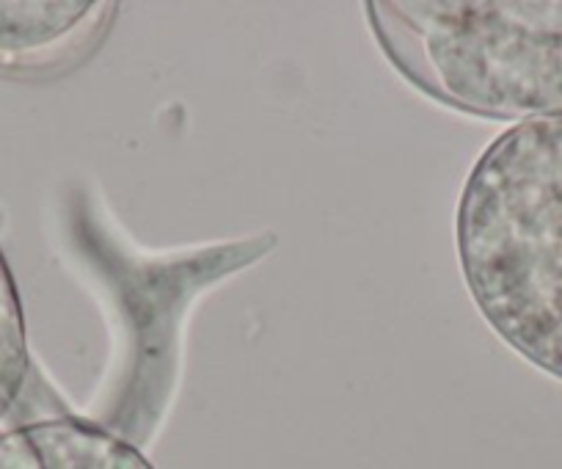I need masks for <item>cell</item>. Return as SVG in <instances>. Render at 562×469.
I'll return each mask as SVG.
<instances>
[{"label": "cell", "mask_w": 562, "mask_h": 469, "mask_svg": "<svg viewBox=\"0 0 562 469\" xmlns=\"http://www.w3.org/2000/svg\"><path fill=\"white\" fill-rule=\"evenodd\" d=\"M467 288L516 354L562 379V113L502 133L458 204Z\"/></svg>", "instance_id": "cell-1"}, {"label": "cell", "mask_w": 562, "mask_h": 469, "mask_svg": "<svg viewBox=\"0 0 562 469\" xmlns=\"http://www.w3.org/2000/svg\"><path fill=\"white\" fill-rule=\"evenodd\" d=\"M367 20L403 78L485 120L562 113V0H372Z\"/></svg>", "instance_id": "cell-2"}, {"label": "cell", "mask_w": 562, "mask_h": 469, "mask_svg": "<svg viewBox=\"0 0 562 469\" xmlns=\"http://www.w3.org/2000/svg\"><path fill=\"white\" fill-rule=\"evenodd\" d=\"M29 373V345H25L23 312L12 273L0 257V417L12 409Z\"/></svg>", "instance_id": "cell-6"}, {"label": "cell", "mask_w": 562, "mask_h": 469, "mask_svg": "<svg viewBox=\"0 0 562 469\" xmlns=\"http://www.w3.org/2000/svg\"><path fill=\"white\" fill-rule=\"evenodd\" d=\"M116 9L108 0L0 3V72L53 75L78 67L105 40Z\"/></svg>", "instance_id": "cell-4"}, {"label": "cell", "mask_w": 562, "mask_h": 469, "mask_svg": "<svg viewBox=\"0 0 562 469\" xmlns=\"http://www.w3.org/2000/svg\"><path fill=\"white\" fill-rule=\"evenodd\" d=\"M94 266L119 295V321L124 326V339L119 345L116 370V406L108 431H127L138 423H153L169 403L175 387L177 348H180V326L188 304L199 290L210 288L221 277L251 266L265 255L276 238L270 232L251 235L243 241L199 246L186 252H164V255H133L124 241L113 238L108 226L94 215Z\"/></svg>", "instance_id": "cell-3"}, {"label": "cell", "mask_w": 562, "mask_h": 469, "mask_svg": "<svg viewBox=\"0 0 562 469\" xmlns=\"http://www.w3.org/2000/svg\"><path fill=\"white\" fill-rule=\"evenodd\" d=\"M0 469H153L122 436L80 420H53L0 439Z\"/></svg>", "instance_id": "cell-5"}]
</instances>
